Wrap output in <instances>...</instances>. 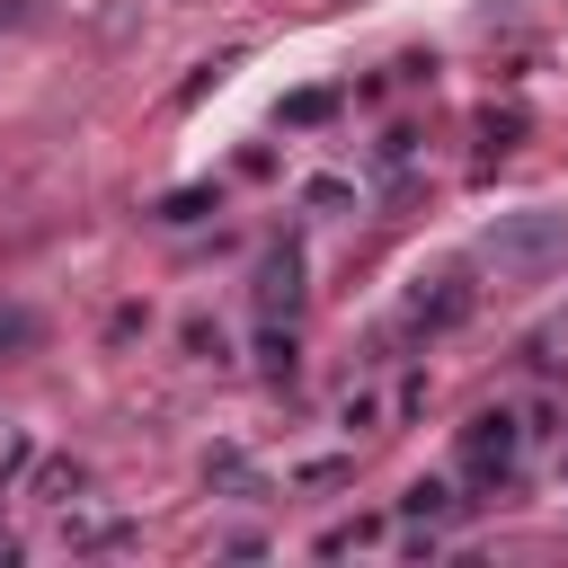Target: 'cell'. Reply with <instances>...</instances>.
I'll list each match as a JSON object with an SVG mask.
<instances>
[{
	"instance_id": "cell-15",
	"label": "cell",
	"mask_w": 568,
	"mask_h": 568,
	"mask_svg": "<svg viewBox=\"0 0 568 568\" xmlns=\"http://www.w3.org/2000/svg\"><path fill=\"white\" fill-rule=\"evenodd\" d=\"M178 346H186L195 364H231V337H222L204 311H186V320H178Z\"/></svg>"
},
{
	"instance_id": "cell-13",
	"label": "cell",
	"mask_w": 568,
	"mask_h": 568,
	"mask_svg": "<svg viewBox=\"0 0 568 568\" xmlns=\"http://www.w3.org/2000/svg\"><path fill=\"white\" fill-rule=\"evenodd\" d=\"M213 213H222V186H178V195H160V213H151V222L186 231V222H213Z\"/></svg>"
},
{
	"instance_id": "cell-23",
	"label": "cell",
	"mask_w": 568,
	"mask_h": 568,
	"mask_svg": "<svg viewBox=\"0 0 568 568\" xmlns=\"http://www.w3.org/2000/svg\"><path fill=\"white\" fill-rule=\"evenodd\" d=\"M0 559H27V541H18V532H9V524H0Z\"/></svg>"
},
{
	"instance_id": "cell-22",
	"label": "cell",
	"mask_w": 568,
	"mask_h": 568,
	"mask_svg": "<svg viewBox=\"0 0 568 568\" xmlns=\"http://www.w3.org/2000/svg\"><path fill=\"white\" fill-rule=\"evenodd\" d=\"M27 18H44V0H0V27H27Z\"/></svg>"
},
{
	"instance_id": "cell-7",
	"label": "cell",
	"mask_w": 568,
	"mask_h": 568,
	"mask_svg": "<svg viewBox=\"0 0 568 568\" xmlns=\"http://www.w3.org/2000/svg\"><path fill=\"white\" fill-rule=\"evenodd\" d=\"M27 497H36V506H71V497H89V462H71V453H36V462H27Z\"/></svg>"
},
{
	"instance_id": "cell-11",
	"label": "cell",
	"mask_w": 568,
	"mask_h": 568,
	"mask_svg": "<svg viewBox=\"0 0 568 568\" xmlns=\"http://www.w3.org/2000/svg\"><path fill=\"white\" fill-rule=\"evenodd\" d=\"M204 479H213L222 497H266V479H257V462H248L240 444H213V453H204Z\"/></svg>"
},
{
	"instance_id": "cell-17",
	"label": "cell",
	"mask_w": 568,
	"mask_h": 568,
	"mask_svg": "<svg viewBox=\"0 0 568 568\" xmlns=\"http://www.w3.org/2000/svg\"><path fill=\"white\" fill-rule=\"evenodd\" d=\"M27 462H36V435H27V426H9V417H0V497H9V488H18V479H27Z\"/></svg>"
},
{
	"instance_id": "cell-10",
	"label": "cell",
	"mask_w": 568,
	"mask_h": 568,
	"mask_svg": "<svg viewBox=\"0 0 568 568\" xmlns=\"http://www.w3.org/2000/svg\"><path fill=\"white\" fill-rule=\"evenodd\" d=\"M311 550H320V559H355V550H390V524H382V515H337V524H328V532H320Z\"/></svg>"
},
{
	"instance_id": "cell-6",
	"label": "cell",
	"mask_w": 568,
	"mask_h": 568,
	"mask_svg": "<svg viewBox=\"0 0 568 568\" xmlns=\"http://www.w3.org/2000/svg\"><path fill=\"white\" fill-rule=\"evenodd\" d=\"M248 311H257V320H293V311H302V248H293V240L257 248V275H248Z\"/></svg>"
},
{
	"instance_id": "cell-14",
	"label": "cell",
	"mask_w": 568,
	"mask_h": 568,
	"mask_svg": "<svg viewBox=\"0 0 568 568\" xmlns=\"http://www.w3.org/2000/svg\"><path fill=\"white\" fill-rule=\"evenodd\" d=\"M257 364H266V382H293V364H302L293 320H257Z\"/></svg>"
},
{
	"instance_id": "cell-4",
	"label": "cell",
	"mask_w": 568,
	"mask_h": 568,
	"mask_svg": "<svg viewBox=\"0 0 568 568\" xmlns=\"http://www.w3.org/2000/svg\"><path fill=\"white\" fill-rule=\"evenodd\" d=\"M470 311H479L470 266H426V275H408V293H399V337H453Z\"/></svg>"
},
{
	"instance_id": "cell-8",
	"label": "cell",
	"mask_w": 568,
	"mask_h": 568,
	"mask_svg": "<svg viewBox=\"0 0 568 568\" xmlns=\"http://www.w3.org/2000/svg\"><path fill=\"white\" fill-rule=\"evenodd\" d=\"M515 408H524V444H532V462H550V453L568 444V399L532 390V399H515Z\"/></svg>"
},
{
	"instance_id": "cell-12",
	"label": "cell",
	"mask_w": 568,
	"mask_h": 568,
	"mask_svg": "<svg viewBox=\"0 0 568 568\" xmlns=\"http://www.w3.org/2000/svg\"><path fill=\"white\" fill-rule=\"evenodd\" d=\"M36 346H44V311L36 302H0V364H18Z\"/></svg>"
},
{
	"instance_id": "cell-21",
	"label": "cell",
	"mask_w": 568,
	"mask_h": 568,
	"mask_svg": "<svg viewBox=\"0 0 568 568\" xmlns=\"http://www.w3.org/2000/svg\"><path fill=\"white\" fill-rule=\"evenodd\" d=\"M346 470H355V462H302V470H293V479H302V488H337V479H346Z\"/></svg>"
},
{
	"instance_id": "cell-5",
	"label": "cell",
	"mask_w": 568,
	"mask_h": 568,
	"mask_svg": "<svg viewBox=\"0 0 568 568\" xmlns=\"http://www.w3.org/2000/svg\"><path fill=\"white\" fill-rule=\"evenodd\" d=\"M53 541H62L71 559H115V550L142 541V524H133V515H106V506H89V497H71V506H53Z\"/></svg>"
},
{
	"instance_id": "cell-2",
	"label": "cell",
	"mask_w": 568,
	"mask_h": 568,
	"mask_svg": "<svg viewBox=\"0 0 568 568\" xmlns=\"http://www.w3.org/2000/svg\"><path fill=\"white\" fill-rule=\"evenodd\" d=\"M479 266H497L506 284H541L568 266V204H515L479 231Z\"/></svg>"
},
{
	"instance_id": "cell-18",
	"label": "cell",
	"mask_w": 568,
	"mask_h": 568,
	"mask_svg": "<svg viewBox=\"0 0 568 568\" xmlns=\"http://www.w3.org/2000/svg\"><path fill=\"white\" fill-rule=\"evenodd\" d=\"M515 142H524V115H515V106H506V115H479V160H506Z\"/></svg>"
},
{
	"instance_id": "cell-16",
	"label": "cell",
	"mask_w": 568,
	"mask_h": 568,
	"mask_svg": "<svg viewBox=\"0 0 568 568\" xmlns=\"http://www.w3.org/2000/svg\"><path fill=\"white\" fill-rule=\"evenodd\" d=\"M337 106H346V98H337V89H293V98H284V106H275V124H328V115H337Z\"/></svg>"
},
{
	"instance_id": "cell-1",
	"label": "cell",
	"mask_w": 568,
	"mask_h": 568,
	"mask_svg": "<svg viewBox=\"0 0 568 568\" xmlns=\"http://www.w3.org/2000/svg\"><path fill=\"white\" fill-rule=\"evenodd\" d=\"M532 470V444H524V408L515 399H488V408H470L462 426H453V479L470 488V497H497V488H515Z\"/></svg>"
},
{
	"instance_id": "cell-19",
	"label": "cell",
	"mask_w": 568,
	"mask_h": 568,
	"mask_svg": "<svg viewBox=\"0 0 568 568\" xmlns=\"http://www.w3.org/2000/svg\"><path fill=\"white\" fill-rule=\"evenodd\" d=\"M408 160H417V133H408V124H390V133H382V151H373V169H408Z\"/></svg>"
},
{
	"instance_id": "cell-24",
	"label": "cell",
	"mask_w": 568,
	"mask_h": 568,
	"mask_svg": "<svg viewBox=\"0 0 568 568\" xmlns=\"http://www.w3.org/2000/svg\"><path fill=\"white\" fill-rule=\"evenodd\" d=\"M550 470H559V488H568V444H559V453H550Z\"/></svg>"
},
{
	"instance_id": "cell-20",
	"label": "cell",
	"mask_w": 568,
	"mask_h": 568,
	"mask_svg": "<svg viewBox=\"0 0 568 568\" xmlns=\"http://www.w3.org/2000/svg\"><path fill=\"white\" fill-rule=\"evenodd\" d=\"M302 204H311V213H337V204H355V186H346V178H311Z\"/></svg>"
},
{
	"instance_id": "cell-9",
	"label": "cell",
	"mask_w": 568,
	"mask_h": 568,
	"mask_svg": "<svg viewBox=\"0 0 568 568\" xmlns=\"http://www.w3.org/2000/svg\"><path fill=\"white\" fill-rule=\"evenodd\" d=\"M462 506H470V497H453V479H408V488H399V524H444V532H453Z\"/></svg>"
},
{
	"instance_id": "cell-3",
	"label": "cell",
	"mask_w": 568,
	"mask_h": 568,
	"mask_svg": "<svg viewBox=\"0 0 568 568\" xmlns=\"http://www.w3.org/2000/svg\"><path fill=\"white\" fill-rule=\"evenodd\" d=\"M417 408H426V364L408 355V364H390V373H355V382L328 399V426H337L346 444H373V435H399Z\"/></svg>"
}]
</instances>
